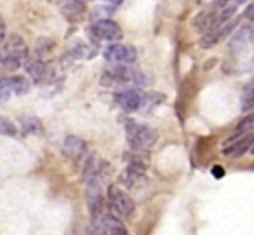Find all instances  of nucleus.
I'll list each match as a JSON object with an SVG mask.
<instances>
[{
	"label": "nucleus",
	"instance_id": "4be33fe9",
	"mask_svg": "<svg viewBox=\"0 0 254 235\" xmlns=\"http://www.w3.org/2000/svg\"><path fill=\"white\" fill-rule=\"evenodd\" d=\"M107 14H111V7L106 9V7H99V9H94L90 14V19L92 21H99V19H106Z\"/></svg>",
	"mask_w": 254,
	"mask_h": 235
},
{
	"label": "nucleus",
	"instance_id": "a211bd4d",
	"mask_svg": "<svg viewBox=\"0 0 254 235\" xmlns=\"http://www.w3.org/2000/svg\"><path fill=\"white\" fill-rule=\"evenodd\" d=\"M95 49H92L90 45L87 44H81V42H78L76 45L73 47V54L76 56L78 59H92L95 56Z\"/></svg>",
	"mask_w": 254,
	"mask_h": 235
},
{
	"label": "nucleus",
	"instance_id": "5701e85b",
	"mask_svg": "<svg viewBox=\"0 0 254 235\" xmlns=\"http://www.w3.org/2000/svg\"><path fill=\"white\" fill-rule=\"evenodd\" d=\"M244 17H246V19H249V21H253V19H254V0H253L251 3H249L248 7H246Z\"/></svg>",
	"mask_w": 254,
	"mask_h": 235
},
{
	"label": "nucleus",
	"instance_id": "dca6fc26",
	"mask_svg": "<svg viewBox=\"0 0 254 235\" xmlns=\"http://www.w3.org/2000/svg\"><path fill=\"white\" fill-rule=\"evenodd\" d=\"M221 38L223 37H221L220 28H216V30H209L202 35V38L199 40V45H201V49H211V47H214Z\"/></svg>",
	"mask_w": 254,
	"mask_h": 235
},
{
	"label": "nucleus",
	"instance_id": "9b49d317",
	"mask_svg": "<svg viewBox=\"0 0 254 235\" xmlns=\"http://www.w3.org/2000/svg\"><path fill=\"white\" fill-rule=\"evenodd\" d=\"M26 69H28V74H30L31 81H33V83H37V85L47 81L49 80V74H51L47 64H45L42 59H38V58H33L31 60H28Z\"/></svg>",
	"mask_w": 254,
	"mask_h": 235
},
{
	"label": "nucleus",
	"instance_id": "6e6552de",
	"mask_svg": "<svg viewBox=\"0 0 254 235\" xmlns=\"http://www.w3.org/2000/svg\"><path fill=\"white\" fill-rule=\"evenodd\" d=\"M94 229H88V232L94 234H113V235H127L128 230L123 227L120 218L113 216L111 213H102L99 218L94 220Z\"/></svg>",
	"mask_w": 254,
	"mask_h": 235
},
{
	"label": "nucleus",
	"instance_id": "412c9836",
	"mask_svg": "<svg viewBox=\"0 0 254 235\" xmlns=\"http://www.w3.org/2000/svg\"><path fill=\"white\" fill-rule=\"evenodd\" d=\"M251 128H254V115H248V116L244 118V119L239 121V124H237V133L242 135V133H246V131L251 130Z\"/></svg>",
	"mask_w": 254,
	"mask_h": 235
},
{
	"label": "nucleus",
	"instance_id": "ddd939ff",
	"mask_svg": "<svg viewBox=\"0 0 254 235\" xmlns=\"http://www.w3.org/2000/svg\"><path fill=\"white\" fill-rule=\"evenodd\" d=\"M254 108V80L242 88L241 94V111L248 113Z\"/></svg>",
	"mask_w": 254,
	"mask_h": 235
},
{
	"label": "nucleus",
	"instance_id": "f8f14e48",
	"mask_svg": "<svg viewBox=\"0 0 254 235\" xmlns=\"http://www.w3.org/2000/svg\"><path fill=\"white\" fill-rule=\"evenodd\" d=\"M7 81H9V88L12 94L16 95H24L30 92L31 88V81L28 80L26 76H12V78H7Z\"/></svg>",
	"mask_w": 254,
	"mask_h": 235
},
{
	"label": "nucleus",
	"instance_id": "cd10ccee",
	"mask_svg": "<svg viewBox=\"0 0 254 235\" xmlns=\"http://www.w3.org/2000/svg\"><path fill=\"white\" fill-rule=\"evenodd\" d=\"M249 40H251V44L254 45V28L251 30V35H249Z\"/></svg>",
	"mask_w": 254,
	"mask_h": 235
},
{
	"label": "nucleus",
	"instance_id": "7ed1b4c3",
	"mask_svg": "<svg viewBox=\"0 0 254 235\" xmlns=\"http://www.w3.org/2000/svg\"><path fill=\"white\" fill-rule=\"evenodd\" d=\"M127 131V138L130 147H133L135 151H145V149H151L157 140V131L154 128L147 126V124H140L130 121L125 126Z\"/></svg>",
	"mask_w": 254,
	"mask_h": 235
},
{
	"label": "nucleus",
	"instance_id": "a878e982",
	"mask_svg": "<svg viewBox=\"0 0 254 235\" xmlns=\"http://www.w3.org/2000/svg\"><path fill=\"white\" fill-rule=\"evenodd\" d=\"M213 175L216 176V178H221V176H223V168H221V166H214V168H213Z\"/></svg>",
	"mask_w": 254,
	"mask_h": 235
},
{
	"label": "nucleus",
	"instance_id": "1a4fd4ad",
	"mask_svg": "<svg viewBox=\"0 0 254 235\" xmlns=\"http://www.w3.org/2000/svg\"><path fill=\"white\" fill-rule=\"evenodd\" d=\"M237 137H239V133L235 135V137L228 138L227 144H225L223 154L228 156V158H241V156H244L254 144V133L244 135V137H241L239 140H235Z\"/></svg>",
	"mask_w": 254,
	"mask_h": 235
},
{
	"label": "nucleus",
	"instance_id": "f257e3e1",
	"mask_svg": "<svg viewBox=\"0 0 254 235\" xmlns=\"http://www.w3.org/2000/svg\"><path fill=\"white\" fill-rule=\"evenodd\" d=\"M28 58L26 42L19 35H10L0 44V64L7 71H17Z\"/></svg>",
	"mask_w": 254,
	"mask_h": 235
},
{
	"label": "nucleus",
	"instance_id": "aec40b11",
	"mask_svg": "<svg viewBox=\"0 0 254 235\" xmlns=\"http://www.w3.org/2000/svg\"><path fill=\"white\" fill-rule=\"evenodd\" d=\"M244 40H246V31H244V28H241V31H237V35H235V37L228 42V51H232V52L241 51V49H242L241 42H244Z\"/></svg>",
	"mask_w": 254,
	"mask_h": 235
},
{
	"label": "nucleus",
	"instance_id": "0eeeda50",
	"mask_svg": "<svg viewBox=\"0 0 254 235\" xmlns=\"http://www.w3.org/2000/svg\"><path fill=\"white\" fill-rule=\"evenodd\" d=\"M104 58L113 64H133L137 60V49L125 44H113L104 51Z\"/></svg>",
	"mask_w": 254,
	"mask_h": 235
},
{
	"label": "nucleus",
	"instance_id": "b1692460",
	"mask_svg": "<svg viewBox=\"0 0 254 235\" xmlns=\"http://www.w3.org/2000/svg\"><path fill=\"white\" fill-rule=\"evenodd\" d=\"M5 38V21H3V16L0 14V44L3 42Z\"/></svg>",
	"mask_w": 254,
	"mask_h": 235
},
{
	"label": "nucleus",
	"instance_id": "393cba45",
	"mask_svg": "<svg viewBox=\"0 0 254 235\" xmlns=\"http://www.w3.org/2000/svg\"><path fill=\"white\" fill-rule=\"evenodd\" d=\"M230 2L232 0H216V2H214V7H216V9H225Z\"/></svg>",
	"mask_w": 254,
	"mask_h": 235
},
{
	"label": "nucleus",
	"instance_id": "bb28decb",
	"mask_svg": "<svg viewBox=\"0 0 254 235\" xmlns=\"http://www.w3.org/2000/svg\"><path fill=\"white\" fill-rule=\"evenodd\" d=\"M107 3H109L111 7H118V5H121V2H123V0H106Z\"/></svg>",
	"mask_w": 254,
	"mask_h": 235
},
{
	"label": "nucleus",
	"instance_id": "6ab92c4d",
	"mask_svg": "<svg viewBox=\"0 0 254 235\" xmlns=\"http://www.w3.org/2000/svg\"><path fill=\"white\" fill-rule=\"evenodd\" d=\"M0 135H7V137H16L17 128L9 118L0 116Z\"/></svg>",
	"mask_w": 254,
	"mask_h": 235
},
{
	"label": "nucleus",
	"instance_id": "20e7f679",
	"mask_svg": "<svg viewBox=\"0 0 254 235\" xmlns=\"http://www.w3.org/2000/svg\"><path fill=\"white\" fill-rule=\"evenodd\" d=\"M107 208H109V213L113 216L120 220L130 218L135 211V202L130 195L125 190H121L116 185H111L107 188Z\"/></svg>",
	"mask_w": 254,
	"mask_h": 235
},
{
	"label": "nucleus",
	"instance_id": "c85d7f7f",
	"mask_svg": "<svg viewBox=\"0 0 254 235\" xmlns=\"http://www.w3.org/2000/svg\"><path fill=\"white\" fill-rule=\"evenodd\" d=\"M0 78H2V76H0Z\"/></svg>",
	"mask_w": 254,
	"mask_h": 235
},
{
	"label": "nucleus",
	"instance_id": "f3484780",
	"mask_svg": "<svg viewBox=\"0 0 254 235\" xmlns=\"http://www.w3.org/2000/svg\"><path fill=\"white\" fill-rule=\"evenodd\" d=\"M21 126H23V130L26 131V133H30V135L40 133V131H42L40 119H38V118H35V116H24L23 119H21Z\"/></svg>",
	"mask_w": 254,
	"mask_h": 235
},
{
	"label": "nucleus",
	"instance_id": "f03ea898",
	"mask_svg": "<svg viewBox=\"0 0 254 235\" xmlns=\"http://www.w3.org/2000/svg\"><path fill=\"white\" fill-rule=\"evenodd\" d=\"M101 83L104 87H142L145 83V76L140 71L128 67V64H116L104 71Z\"/></svg>",
	"mask_w": 254,
	"mask_h": 235
},
{
	"label": "nucleus",
	"instance_id": "423d86ee",
	"mask_svg": "<svg viewBox=\"0 0 254 235\" xmlns=\"http://www.w3.org/2000/svg\"><path fill=\"white\" fill-rule=\"evenodd\" d=\"M88 33H90V37H94L95 40H104V42H118L123 37L121 26L111 19L94 21V24L88 28Z\"/></svg>",
	"mask_w": 254,
	"mask_h": 235
},
{
	"label": "nucleus",
	"instance_id": "2eb2a0df",
	"mask_svg": "<svg viewBox=\"0 0 254 235\" xmlns=\"http://www.w3.org/2000/svg\"><path fill=\"white\" fill-rule=\"evenodd\" d=\"M61 12L64 16H80L81 12H85V2L83 0H66L61 5Z\"/></svg>",
	"mask_w": 254,
	"mask_h": 235
},
{
	"label": "nucleus",
	"instance_id": "9d476101",
	"mask_svg": "<svg viewBox=\"0 0 254 235\" xmlns=\"http://www.w3.org/2000/svg\"><path fill=\"white\" fill-rule=\"evenodd\" d=\"M63 154L66 156V158L73 159V161H80V159H83L85 156H87V144H85V140H81L80 137L71 135V137H67L66 140H64Z\"/></svg>",
	"mask_w": 254,
	"mask_h": 235
},
{
	"label": "nucleus",
	"instance_id": "4468645a",
	"mask_svg": "<svg viewBox=\"0 0 254 235\" xmlns=\"http://www.w3.org/2000/svg\"><path fill=\"white\" fill-rule=\"evenodd\" d=\"M214 17H216V14H214V12L199 14V16L195 17V21H194L195 30L202 31V33H206V31H209V30H213V28H214Z\"/></svg>",
	"mask_w": 254,
	"mask_h": 235
},
{
	"label": "nucleus",
	"instance_id": "39448f33",
	"mask_svg": "<svg viewBox=\"0 0 254 235\" xmlns=\"http://www.w3.org/2000/svg\"><path fill=\"white\" fill-rule=\"evenodd\" d=\"M154 94H144V92L137 90V88H128V90H123L116 95V102L123 111L127 113H137L140 109H147L151 104H156V102L163 101V99H156L152 101Z\"/></svg>",
	"mask_w": 254,
	"mask_h": 235
}]
</instances>
